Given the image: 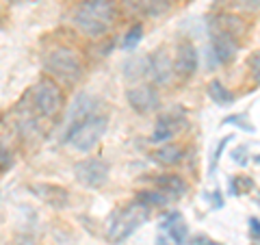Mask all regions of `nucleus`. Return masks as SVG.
Masks as SVG:
<instances>
[{
    "mask_svg": "<svg viewBox=\"0 0 260 245\" xmlns=\"http://www.w3.org/2000/svg\"><path fill=\"white\" fill-rule=\"evenodd\" d=\"M115 22V3L113 0H83L74 11L76 28L87 37H102Z\"/></svg>",
    "mask_w": 260,
    "mask_h": 245,
    "instance_id": "f257e3e1",
    "label": "nucleus"
},
{
    "mask_svg": "<svg viewBox=\"0 0 260 245\" xmlns=\"http://www.w3.org/2000/svg\"><path fill=\"white\" fill-rule=\"evenodd\" d=\"M152 208H148L141 202H133L128 206L119 208L115 215H111V222L107 226V239L113 245H121L126 239H130L139 228L150 219Z\"/></svg>",
    "mask_w": 260,
    "mask_h": 245,
    "instance_id": "f03ea898",
    "label": "nucleus"
},
{
    "mask_svg": "<svg viewBox=\"0 0 260 245\" xmlns=\"http://www.w3.org/2000/svg\"><path fill=\"white\" fill-rule=\"evenodd\" d=\"M109 128V117L104 113H91L89 117H85L80 124H76L72 130L63 135V141L70 143L78 152H89L93 150L100 139L104 137Z\"/></svg>",
    "mask_w": 260,
    "mask_h": 245,
    "instance_id": "7ed1b4c3",
    "label": "nucleus"
},
{
    "mask_svg": "<svg viewBox=\"0 0 260 245\" xmlns=\"http://www.w3.org/2000/svg\"><path fill=\"white\" fill-rule=\"evenodd\" d=\"M44 68L48 70V74L65 85L76 83V80L83 76V61H80L78 52L72 50V48H65V46L46 52Z\"/></svg>",
    "mask_w": 260,
    "mask_h": 245,
    "instance_id": "20e7f679",
    "label": "nucleus"
},
{
    "mask_svg": "<svg viewBox=\"0 0 260 245\" xmlns=\"http://www.w3.org/2000/svg\"><path fill=\"white\" fill-rule=\"evenodd\" d=\"M30 98H32V107H35V111L42 117H54L63 107L61 87H59V83H54L50 78L39 80L35 89H32Z\"/></svg>",
    "mask_w": 260,
    "mask_h": 245,
    "instance_id": "39448f33",
    "label": "nucleus"
},
{
    "mask_svg": "<svg viewBox=\"0 0 260 245\" xmlns=\"http://www.w3.org/2000/svg\"><path fill=\"white\" fill-rule=\"evenodd\" d=\"M111 165L104 159H85L78 161L74 165V176L80 185L89 187V189H100L109 182Z\"/></svg>",
    "mask_w": 260,
    "mask_h": 245,
    "instance_id": "423d86ee",
    "label": "nucleus"
},
{
    "mask_svg": "<svg viewBox=\"0 0 260 245\" xmlns=\"http://www.w3.org/2000/svg\"><path fill=\"white\" fill-rule=\"evenodd\" d=\"M126 100L130 104V109L139 115H150V113L160 109V94L154 85H135L126 91Z\"/></svg>",
    "mask_w": 260,
    "mask_h": 245,
    "instance_id": "0eeeda50",
    "label": "nucleus"
},
{
    "mask_svg": "<svg viewBox=\"0 0 260 245\" xmlns=\"http://www.w3.org/2000/svg\"><path fill=\"white\" fill-rule=\"evenodd\" d=\"M150 74V78L154 80V85H169L174 76V61L169 59V54L165 48H158L148 56V70H145V76Z\"/></svg>",
    "mask_w": 260,
    "mask_h": 245,
    "instance_id": "6e6552de",
    "label": "nucleus"
},
{
    "mask_svg": "<svg viewBox=\"0 0 260 245\" xmlns=\"http://www.w3.org/2000/svg\"><path fill=\"white\" fill-rule=\"evenodd\" d=\"M198 48L193 46V42H182L176 50V59H174V74H178L182 80H189L191 76H195L198 72Z\"/></svg>",
    "mask_w": 260,
    "mask_h": 245,
    "instance_id": "1a4fd4ad",
    "label": "nucleus"
},
{
    "mask_svg": "<svg viewBox=\"0 0 260 245\" xmlns=\"http://www.w3.org/2000/svg\"><path fill=\"white\" fill-rule=\"evenodd\" d=\"M210 48H213V56L219 65H228L234 61V56L239 52V42L237 37L223 30H213L210 35Z\"/></svg>",
    "mask_w": 260,
    "mask_h": 245,
    "instance_id": "9d476101",
    "label": "nucleus"
},
{
    "mask_svg": "<svg viewBox=\"0 0 260 245\" xmlns=\"http://www.w3.org/2000/svg\"><path fill=\"white\" fill-rule=\"evenodd\" d=\"M91 113H95V100L89 94H78L74 98V104L70 107V113H68V119H65V133L68 130H72L76 124H80L85 117H89ZM63 133V135H65Z\"/></svg>",
    "mask_w": 260,
    "mask_h": 245,
    "instance_id": "9b49d317",
    "label": "nucleus"
},
{
    "mask_svg": "<svg viewBox=\"0 0 260 245\" xmlns=\"http://www.w3.org/2000/svg\"><path fill=\"white\" fill-rule=\"evenodd\" d=\"M30 189L44 204H50L52 208H65L70 204V193L65 191L63 187H56V185H32Z\"/></svg>",
    "mask_w": 260,
    "mask_h": 245,
    "instance_id": "f8f14e48",
    "label": "nucleus"
},
{
    "mask_svg": "<svg viewBox=\"0 0 260 245\" xmlns=\"http://www.w3.org/2000/svg\"><path fill=\"white\" fill-rule=\"evenodd\" d=\"M162 230H167V234L172 236L176 245H189V228H186V222L180 213L174 210V213H169L162 219Z\"/></svg>",
    "mask_w": 260,
    "mask_h": 245,
    "instance_id": "ddd939ff",
    "label": "nucleus"
},
{
    "mask_svg": "<svg viewBox=\"0 0 260 245\" xmlns=\"http://www.w3.org/2000/svg\"><path fill=\"white\" fill-rule=\"evenodd\" d=\"M150 157H152L154 163H158V165H162V167H174L184 159V152H182L180 145L167 141V143H160V148L154 150Z\"/></svg>",
    "mask_w": 260,
    "mask_h": 245,
    "instance_id": "4468645a",
    "label": "nucleus"
},
{
    "mask_svg": "<svg viewBox=\"0 0 260 245\" xmlns=\"http://www.w3.org/2000/svg\"><path fill=\"white\" fill-rule=\"evenodd\" d=\"M154 185H156L158 189L167 191L174 200L186 193V182L178 174H158L156 178H154Z\"/></svg>",
    "mask_w": 260,
    "mask_h": 245,
    "instance_id": "2eb2a0df",
    "label": "nucleus"
},
{
    "mask_svg": "<svg viewBox=\"0 0 260 245\" xmlns=\"http://www.w3.org/2000/svg\"><path fill=\"white\" fill-rule=\"evenodd\" d=\"M210 24H213V30L230 33V35H234V37H239L247 30V24L241 18H237V15H217V18H213Z\"/></svg>",
    "mask_w": 260,
    "mask_h": 245,
    "instance_id": "dca6fc26",
    "label": "nucleus"
},
{
    "mask_svg": "<svg viewBox=\"0 0 260 245\" xmlns=\"http://www.w3.org/2000/svg\"><path fill=\"white\" fill-rule=\"evenodd\" d=\"M172 195L162 189H145V191H139L137 195V202L145 204L148 208H165L167 204H172Z\"/></svg>",
    "mask_w": 260,
    "mask_h": 245,
    "instance_id": "f3484780",
    "label": "nucleus"
},
{
    "mask_svg": "<svg viewBox=\"0 0 260 245\" xmlns=\"http://www.w3.org/2000/svg\"><path fill=\"white\" fill-rule=\"evenodd\" d=\"M208 96H210V100L221 104V107H225V104H230L234 100V94L228 87H223L219 80H213V83L208 85Z\"/></svg>",
    "mask_w": 260,
    "mask_h": 245,
    "instance_id": "a211bd4d",
    "label": "nucleus"
},
{
    "mask_svg": "<svg viewBox=\"0 0 260 245\" xmlns=\"http://www.w3.org/2000/svg\"><path fill=\"white\" fill-rule=\"evenodd\" d=\"M141 39H143V24H135V26H130V30L126 33L121 48H124V50H135Z\"/></svg>",
    "mask_w": 260,
    "mask_h": 245,
    "instance_id": "6ab92c4d",
    "label": "nucleus"
},
{
    "mask_svg": "<svg viewBox=\"0 0 260 245\" xmlns=\"http://www.w3.org/2000/svg\"><path fill=\"white\" fill-rule=\"evenodd\" d=\"M172 0H143V9L148 11L150 15H160L169 9Z\"/></svg>",
    "mask_w": 260,
    "mask_h": 245,
    "instance_id": "aec40b11",
    "label": "nucleus"
},
{
    "mask_svg": "<svg viewBox=\"0 0 260 245\" xmlns=\"http://www.w3.org/2000/svg\"><path fill=\"white\" fill-rule=\"evenodd\" d=\"M247 65H249V72H251L254 83L260 85V52H251L249 59H247Z\"/></svg>",
    "mask_w": 260,
    "mask_h": 245,
    "instance_id": "412c9836",
    "label": "nucleus"
},
{
    "mask_svg": "<svg viewBox=\"0 0 260 245\" xmlns=\"http://www.w3.org/2000/svg\"><path fill=\"white\" fill-rule=\"evenodd\" d=\"M176 133L174 130H169V128H162V126H156V130L152 133V137H150V141L152 143H167L169 139H172Z\"/></svg>",
    "mask_w": 260,
    "mask_h": 245,
    "instance_id": "4be33fe9",
    "label": "nucleus"
},
{
    "mask_svg": "<svg viewBox=\"0 0 260 245\" xmlns=\"http://www.w3.org/2000/svg\"><path fill=\"white\" fill-rule=\"evenodd\" d=\"M232 137H223L221 141H219V145H217V150H215V154H213V159H210V165H208V171L213 174L215 171V167H217V163L221 161V154H223V150H225V145H228V141H230Z\"/></svg>",
    "mask_w": 260,
    "mask_h": 245,
    "instance_id": "5701e85b",
    "label": "nucleus"
},
{
    "mask_svg": "<svg viewBox=\"0 0 260 245\" xmlns=\"http://www.w3.org/2000/svg\"><path fill=\"white\" fill-rule=\"evenodd\" d=\"M234 5L245 11H260V0H234Z\"/></svg>",
    "mask_w": 260,
    "mask_h": 245,
    "instance_id": "b1692460",
    "label": "nucleus"
},
{
    "mask_svg": "<svg viewBox=\"0 0 260 245\" xmlns=\"http://www.w3.org/2000/svg\"><path fill=\"white\" fill-rule=\"evenodd\" d=\"M189 245H221V243L213 241V239H210V236H206V234H198V236H193Z\"/></svg>",
    "mask_w": 260,
    "mask_h": 245,
    "instance_id": "393cba45",
    "label": "nucleus"
},
{
    "mask_svg": "<svg viewBox=\"0 0 260 245\" xmlns=\"http://www.w3.org/2000/svg\"><path fill=\"white\" fill-rule=\"evenodd\" d=\"M249 232L254 236H260V219H256V217L249 219Z\"/></svg>",
    "mask_w": 260,
    "mask_h": 245,
    "instance_id": "a878e982",
    "label": "nucleus"
},
{
    "mask_svg": "<svg viewBox=\"0 0 260 245\" xmlns=\"http://www.w3.org/2000/svg\"><path fill=\"white\" fill-rule=\"evenodd\" d=\"M243 154H245V148H239L237 152L232 154V159H237L239 163H245V159H243Z\"/></svg>",
    "mask_w": 260,
    "mask_h": 245,
    "instance_id": "bb28decb",
    "label": "nucleus"
},
{
    "mask_svg": "<svg viewBox=\"0 0 260 245\" xmlns=\"http://www.w3.org/2000/svg\"><path fill=\"white\" fill-rule=\"evenodd\" d=\"M20 245H37V243H32V241H22Z\"/></svg>",
    "mask_w": 260,
    "mask_h": 245,
    "instance_id": "cd10ccee",
    "label": "nucleus"
},
{
    "mask_svg": "<svg viewBox=\"0 0 260 245\" xmlns=\"http://www.w3.org/2000/svg\"><path fill=\"white\" fill-rule=\"evenodd\" d=\"M124 3H126V5H130V3H133V0H124Z\"/></svg>",
    "mask_w": 260,
    "mask_h": 245,
    "instance_id": "c85d7f7f",
    "label": "nucleus"
},
{
    "mask_svg": "<svg viewBox=\"0 0 260 245\" xmlns=\"http://www.w3.org/2000/svg\"><path fill=\"white\" fill-rule=\"evenodd\" d=\"M256 161H258V163H260V157H258V159H256Z\"/></svg>",
    "mask_w": 260,
    "mask_h": 245,
    "instance_id": "c756f323",
    "label": "nucleus"
}]
</instances>
